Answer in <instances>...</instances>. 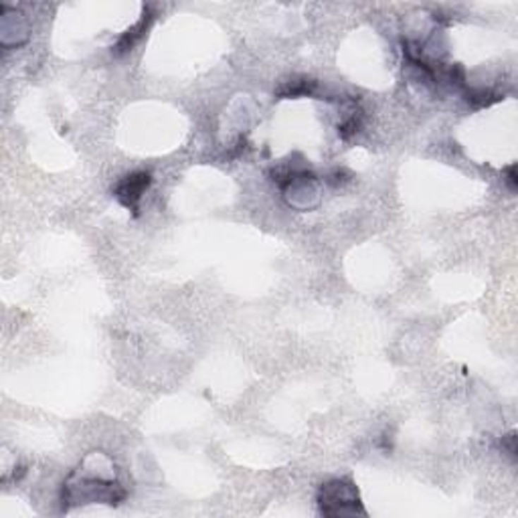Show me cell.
<instances>
[{
	"instance_id": "8",
	"label": "cell",
	"mask_w": 518,
	"mask_h": 518,
	"mask_svg": "<svg viewBox=\"0 0 518 518\" xmlns=\"http://www.w3.org/2000/svg\"><path fill=\"white\" fill-rule=\"evenodd\" d=\"M506 184L510 186V191H517V167L512 164V167L506 168Z\"/></svg>"
},
{
	"instance_id": "4",
	"label": "cell",
	"mask_w": 518,
	"mask_h": 518,
	"mask_svg": "<svg viewBox=\"0 0 518 518\" xmlns=\"http://www.w3.org/2000/svg\"><path fill=\"white\" fill-rule=\"evenodd\" d=\"M154 20V13L150 11V6H144V13L140 16V20H138L134 27H130L128 31L124 32L122 37H120V41L116 43V53L118 55H124V53H128V51H132L136 43L146 35L148 31V27L152 25Z\"/></svg>"
},
{
	"instance_id": "6",
	"label": "cell",
	"mask_w": 518,
	"mask_h": 518,
	"mask_svg": "<svg viewBox=\"0 0 518 518\" xmlns=\"http://www.w3.org/2000/svg\"><path fill=\"white\" fill-rule=\"evenodd\" d=\"M498 100H500L498 95H494V93H490V92H470L468 93V102H470L474 107L490 106V104H494V102H498Z\"/></svg>"
},
{
	"instance_id": "5",
	"label": "cell",
	"mask_w": 518,
	"mask_h": 518,
	"mask_svg": "<svg viewBox=\"0 0 518 518\" xmlns=\"http://www.w3.org/2000/svg\"><path fill=\"white\" fill-rule=\"evenodd\" d=\"M316 88V81L310 79H300V81H291L286 83L279 92V97H298V95H312Z\"/></svg>"
},
{
	"instance_id": "2",
	"label": "cell",
	"mask_w": 518,
	"mask_h": 518,
	"mask_svg": "<svg viewBox=\"0 0 518 518\" xmlns=\"http://www.w3.org/2000/svg\"><path fill=\"white\" fill-rule=\"evenodd\" d=\"M320 512L326 517H349V514H365L356 486L351 480L336 478L322 484L318 492Z\"/></svg>"
},
{
	"instance_id": "3",
	"label": "cell",
	"mask_w": 518,
	"mask_h": 518,
	"mask_svg": "<svg viewBox=\"0 0 518 518\" xmlns=\"http://www.w3.org/2000/svg\"><path fill=\"white\" fill-rule=\"evenodd\" d=\"M152 184V176L150 172L146 170H138L132 172L128 176H124L120 183L116 184L114 188V197L120 200V205H124L126 209L138 213V205H140V198L142 195L148 191V186Z\"/></svg>"
},
{
	"instance_id": "7",
	"label": "cell",
	"mask_w": 518,
	"mask_h": 518,
	"mask_svg": "<svg viewBox=\"0 0 518 518\" xmlns=\"http://www.w3.org/2000/svg\"><path fill=\"white\" fill-rule=\"evenodd\" d=\"M502 450L504 452H508V456L517 457V435H514V433H510V435L502 438Z\"/></svg>"
},
{
	"instance_id": "1",
	"label": "cell",
	"mask_w": 518,
	"mask_h": 518,
	"mask_svg": "<svg viewBox=\"0 0 518 518\" xmlns=\"http://www.w3.org/2000/svg\"><path fill=\"white\" fill-rule=\"evenodd\" d=\"M126 498V490L122 484L114 478H104L92 474L88 476L85 470H76L67 478L63 484V510H67L73 504H90V502H104V504H120Z\"/></svg>"
}]
</instances>
